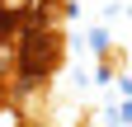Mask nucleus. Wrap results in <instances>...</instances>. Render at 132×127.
Listing matches in <instances>:
<instances>
[{
  "mask_svg": "<svg viewBox=\"0 0 132 127\" xmlns=\"http://www.w3.org/2000/svg\"><path fill=\"white\" fill-rule=\"evenodd\" d=\"M99 66H104V75H123L127 71V52H123L118 42H109L104 52H99Z\"/></svg>",
  "mask_w": 132,
  "mask_h": 127,
  "instance_id": "nucleus-1",
  "label": "nucleus"
}]
</instances>
